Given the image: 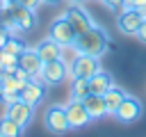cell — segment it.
Here are the masks:
<instances>
[{
  "instance_id": "14",
  "label": "cell",
  "mask_w": 146,
  "mask_h": 137,
  "mask_svg": "<svg viewBox=\"0 0 146 137\" xmlns=\"http://www.w3.org/2000/svg\"><path fill=\"white\" fill-rule=\"evenodd\" d=\"M34 48H36V53L41 55L43 64H46V62H52V59H59V55H62V46H59L55 39H50V37L41 39Z\"/></svg>"
},
{
  "instance_id": "5",
  "label": "cell",
  "mask_w": 146,
  "mask_h": 137,
  "mask_svg": "<svg viewBox=\"0 0 146 137\" xmlns=\"http://www.w3.org/2000/svg\"><path fill=\"white\" fill-rule=\"evenodd\" d=\"M46 128L55 135H62L66 130H71L68 126V116H66V105H52L46 112Z\"/></svg>"
},
{
  "instance_id": "28",
  "label": "cell",
  "mask_w": 146,
  "mask_h": 137,
  "mask_svg": "<svg viewBox=\"0 0 146 137\" xmlns=\"http://www.w3.org/2000/svg\"><path fill=\"white\" fill-rule=\"evenodd\" d=\"M7 39H9V32H7V30H5L2 25H0V50L5 48V43H7Z\"/></svg>"
},
{
  "instance_id": "30",
  "label": "cell",
  "mask_w": 146,
  "mask_h": 137,
  "mask_svg": "<svg viewBox=\"0 0 146 137\" xmlns=\"http://www.w3.org/2000/svg\"><path fill=\"white\" fill-rule=\"evenodd\" d=\"M2 91H5V84H2V75H0V98H2Z\"/></svg>"
},
{
  "instance_id": "34",
  "label": "cell",
  "mask_w": 146,
  "mask_h": 137,
  "mask_svg": "<svg viewBox=\"0 0 146 137\" xmlns=\"http://www.w3.org/2000/svg\"><path fill=\"white\" fill-rule=\"evenodd\" d=\"M0 137H2V135H0Z\"/></svg>"
},
{
  "instance_id": "24",
  "label": "cell",
  "mask_w": 146,
  "mask_h": 137,
  "mask_svg": "<svg viewBox=\"0 0 146 137\" xmlns=\"http://www.w3.org/2000/svg\"><path fill=\"white\" fill-rule=\"evenodd\" d=\"M14 75H16V80L21 82V84H27L30 80H32V75L25 71V68H21V66H16V71H14Z\"/></svg>"
},
{
  "instance_id": "18",
  "label": "cell",
  "mask_w": 146,
  "mask_h": 137,
  "mask_svg": "<svg viewBox=\"0 0 146 137\" xmlns=\"http://www.w3.org/2000/svg\"><path fill=\"white\" fill-rule=\"evenodd\" d=\"M0 135L2 137H21L23 135V126L21 123H16L11 116H2L0 119Z\"/></svg>"
},
{
  "instance_id": "22",
  "label": "cell",
  "mask_w": 146,
  "mask_h": 137,
  "mask_svg": "<svg viewBox=\"0 0 146 137\" xmlns=\"http://www.w3.org/2000/svg\"><path fill=\"white\" fill-rule=\"evenodd\" d=\"M25 48H27V46L21 41V37H9V39H7V43H5V50L14 53V55H21Z\"/></svg>"
},
{
  "instance_id": "23",
  "label": "cell",
  "mask_w": 146,
  "mask_h": 137,
  "mask_svg": "<svg viewBox=\"0 0 146 137\" xmlns=\"http://www.w3.org/2000/svg\"><path fill=\"white\" fill-rule=\"evenodd\" d=\"M2 75V84H5V91H21V82L16 80V75L14 73H0Z\"/></svg>"
},
{
  "instance_id": "7",
  "label": "cell",
  "mask_w": 146,
  "mask_h": 137,
  "mask_svg": "<svg viewBox=\"0 0 146 137\" xmlns=\"http://www.w3.org/2000/svg\"><path fill=\"white\" fill-rule=\"evenodd\" d=\"M66 116H68V126L71 128H82L91 121V114L89 110L84 107V103L80 98H71L66 103Z\"/></svg>"
},
{
  "instance_id": "3",
  "label": "cell",
  "mask_w": 146,
  "mask_h": 137,
  "mask_svg": "<svg viewBox=\"0 0 146 137\" xmlns=\"http://www.w3.org/2000/svg\"><path fill=\"white\" fill-rule=\"evenodd\" d=\"M98 68H100L98 57L87 55V53H80V55L73 59V64L68 66V80H73V78H87V80H89Z\"/></svg>"
},
{
  "instance_id": "6",
  "label": "cell",
  "mask_w": 146,
  "mask_h": 137,
  "mask_svg": "<svg viewBox=\"0 0 146 137\" xmlns=\"http://www.w3.org/2000/svg\"><path fill=\"white\" fill-rule=\"evenodd\" d=\"M41 75H43V82L46 84H62L64 80H68V64H64L62 59H52V62H46L43 68H41Z\"/></svg>"
},
{
  "instance_id": "1",
  "label": "cell",
  "mask_w": 146,
  "mask_h": 137,
  "mask_svg": "<svg viewBox=\"0 0 146 137\" xmlns=\"http://www.w3.org/2000/svg\"><path fill=\"white\" fill-rule=\"evenodd\" d=\"M75 46L80 48V53H87V55H94V57H103L110 50V37L100 25H94L91 30L78 34Z\"/></svg>"
},
{
  "instance_id": "2",
  "label": "cell",
  "mask_w": 146,
  "mask_h": 137,
  "mask_svg": "<svg viewBox=\"0 0 146 137\" xmlns=\"http://www.w3.org/2000/svg\"><path fill=\"white\" fill-rule=\"evenodd\" d=\"M48 37H50V39H55L59 46H68V43H75L78 32H75V27L71 25V21L66 18V14H62V16H57V18L50 23Z\"/></svg>"
},
{
  "instance_id": "32",
  "label": "cell",
  "mask_w": 146,
  "mask_h": 137,
  "mask_svg": "<svg viewBox=\"0 0 146 137\" xmlns=\"http://www.w3.org/2000/svg\"><path fill=\"white\" fill-rule=\"evenodd\" d=\"M7 2H9V5H14V2H16V0H7Z\"/></svg>"
},
{
  "instance_id": "29",
  "label": "cell",
  "mask_w": 146,
  "mask_h": 137,
  "mask_svg": "<svg viewBox=\"0 0 146 137\" xmlns=\"http://www.w3.org/2000/svg\"><path fill=\"white\" fill-rule=\"evenodd\" d=\"M137 39H141V41L146 43V21L141 23V27H139V32H137Z\"/></svg>"
},
{
  "instance_id": "13",
  "label": "cell",
  "mask_w": 146,
  "mask_h": 137,
  "mask_svg": "<svg viewBox=\"0 0 146 137\" xmlns=\"http://www.w3.org/2000/svg\"><path fill=\"white\" fill-rule=\"evenodd\" d=\"M82 103H84V107L89 110L91 119H103L105 114H110V112H107L105 96H100V94H87V96L82 98Z\"/></svg>"
},
{
  "instance_id": "9",
  "label": "cell",
  "mask_w": 146,
  "mask_h": 137,
  "mask_svg": "<svg viewBox=\"0 0 146 137\" xmlns=\"http://www.w3.org/2000/svg\"><path fill=\"white\" fill-rule=\"evenodd\" d=\"M121 123H132L141 116V100L135 98V96H125V100L119 105L116 114H114Z\"/></svg>"
},
{
  "instance_id": "21",
  "label": "cell",
  "mask_w": 146,
  "mask_h": 137,
  "mask_svg": "<svg viewBox=\"0 0 146 137\" xmlns=\"http://www.w3.org/2000/svg\"><path fill=\"white\" fill-rule=\"evenodd\" d=\"M80 55V48L75 46V43H68V46H62V55H59V59L64 62V64H73V59Z\"/></svg>"
},
{
  "instance_id": "16",
  "label": "cell",
  "mask_w": 146,
  "mask_h": 137,
  "mask_svg": "<svg viewBox=\"0 0 146 137\" xmlns=\"http://www.w3.org/2000/svg\"><path fill=\"white\" fill-rule=\"evenodd\" d=\"M43 84H36V82H27V84H23L21 87V100H25V103H30L32 107H36L39 103H41V98H43Z\"/></svg>"
},
{
  "instance_id": "19",
  "label": "cell",
  "mask_w": 146,
  "mask_h": 137,
  "mask_svg": "<svg viewBox=\"0 0 146 137\" xmlns=\"http://www.w3.org/2000/svg\"><path fill=\"white\" fill-rule=\"evenodd\" d=\"M89 94V80L87 78H73L71 80V98H84Z\"/></svg>"
},
{
  "instance_id": "26",
  "label": "cell",
  "mask_w": 146,
  "mask_h": 137,
  "mask_svg": "<svg viewBox=\"0 0 146 137\" xmlns=\"http://www.w3.org/2000/svg\"><path fill=\"white\" fill-rule=\"evenodd\" d=\"M16 5H21V7H27V9H39L41 5H43V0H16Z\"/></svg>"
},
{
  "instance_id": "12",
  "label": "cell",
  "mask_w": 146,
  "mask_h": 137,
  "mask_svg": "<svg viewBox=\"0 0 146 137\" xmlns=\"http://www.w3.org/2000/svg\"><path fill=\"white\" fill-rule=\"evenodd\" d=\"M7 116H11L16 123H21L23 128L32 121V116H34V107L30 105V103H25V100H16V103H11V105H7V112H5Z\"/></svg>"
},
{
  "instance_id": "11",
  "label": "cell",
  "mask_w": 146,
  "mask_h": 137,
  "mask_svg": "<svg viewBox=\"0 0 146 137\" xmlns=\"http://www.w3.org/2000/svg\"><path fill=\"white\" fill-rule=\"evenodd\" d=\"M18 66L25 68L30 75H39L41 68H43V59H41V55L36 53V48H25V50L18 55Z\"/></svg>"
},
{
  "instance_id": "27",
  "label": "cell",
  "mask_w": 146,
  "mask_h": 137,
  "mask_svg": "<svg viewBox=\"0 0 146 137\" xmlns=\"http://www.w3.org/2000/svg\"><path fill=\"white\" fill-rule=\"evenodd\" d=\"M103 2H105L112 11H116V14H119V11L123 9V2H125V0H103Z\"/></svg>"
},
{
  "instance_id": "15",
  "label": "cell",
  "mask_w": 146,
  "mask_h": 137,
  "mask_svg": "<svg viewBox=\"0 0 146 137\" xmlns=\"http://www.w3.org/2000/svg\"><path fill=\"white\" fill-rule=\"evenodd\" d=\"M112 84H114V82H112L110 73H105V71L98 68V71L89 78V94H100V96H105Z\"/></svg>"
},
{
  "instance_id": "4",
  "label": "cell",
  "mask_w": 146,
  "mask_h": 137,
  "mask_svg": "<svg viewBox=\"0 0 146 137\" xmlns=\"http://www.w3.org/2000/svg\"><path fill=\"white\" fill-rule=\"evenodd\" d=\"M141 23H144V18H141L139 9H135V7H123V9L119 11L116 25H119V30H121L123 34H137L139 27H141Z\"/></svg>"
},
{
  "instance_id": "17",
  "label": "cell",
  "mask_w": 146,
  "mask_h": 137,
  "mask_svg": "<svg viewBox=\"0 0 146 137\" xmlns=\"http://www.w3.org/2000/svg\"><path fill=\"white\" fill-rule=\"evenodd\" d=\"M125 91L121 89V87H116V84H112L110 89H107V94H105V103H107V112L110 114H116V110H119V105L125 100Z\"/></svg>"
},
{
  "instance_id": "25",
  "label": "cell",
  "mask_w": 146,
  "mask_h": 137,
  "mask_svg": "<svg viewBox=\"0 0 146 137\" xmlns=\"http://www.w3.org/2000/svg\"><path fill=\"white\" fill-rule=\"evenodd\" d=\"M2 100H5L7 105H11V103L21 100V91H2Z\"/></svg>"
},
{
  "instance_id": "8",
  "label": "cell",
  "mask_w": 146,
  "mask_h": 137,
  "mask_svg": "<svg viewBox=\"0 0 146 137\" xmlns=\"http://www.w3.org/2000/svg\"><path fill=\"white\" fill-rule=\"evenodd\" d=\"M64 14H66V18L71 21V25L75 27V32H78V34H82V32H87V30H91V27H94V18H91V14H89V11H84L78 2H75L73 7H68Z\"/></svg>"
},
{
  "instance_id": "31",
  "label": "cell",
  "mask_w": 146,
  "mask_h": 137,
  "mask_svg": "<svg viewBox=\"0 0 146 137\" xmlns=\"http://www.w3.org/2000/svg\"><path fill=\"white\" fill-rule=\"evenodd\" d=\"M43 2H46V5H57L59 0H43Z\"/></svg>"
},
{
  "instance_id": "20",
  "label": "cell",
  "mask_w": 146,
  "mask_h": 137,
  "mask_svg": "<svg viewBox=\"0 0 146 137\" xmlns=\"http://www.w3.org/2000/svg\"><path fill=\"white\" fill-rule=\"evenodd\" d=\"M0 64H2V73H14L18 66V55L9 53V50H0Z\"/></svg>"
},
{
  "instance_id": "10",
  "label": "cell",
  "mask_w": 146,
  "mask_h": 137,
  "mask_svg": "<svg viewBox=\"0 0 146 137\" xmlns=\"http://www.w3.org/2000/svg\"><path fill=\"white\" fill-rule=\"evenodd\" d=\"M9 14H11V18L18 23V27L23 30V32H27V30H32L34 25H36V11L34 9H27V7H21V5H11L9 7Z\"/></svg>"
},
{
  "instance_id": "33",
  "label": "cell",
  "mask_w": 146,
  "mask_h": 137,
  "mask_svg": "<svg viewBox=\"0 0 146 137\" xmlns=\"http://www.w3.org/2000/svg\"><path fill=\"white\" fill-rule=\"evenodd\" d=\"M73 2H82V0H73Z\"/></svg>"
}]
</instances>
